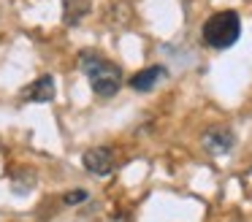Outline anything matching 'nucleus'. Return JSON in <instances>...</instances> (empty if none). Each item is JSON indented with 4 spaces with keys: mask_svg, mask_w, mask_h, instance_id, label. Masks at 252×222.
<instances>
[{
    "mask_svg": "<svg viewBox=\"0 0 252 222\" xmlns=\"http://www.w3.org/2000/svg\"><path fill=\"white\" fill-rule=\"evenodd\" d=\"M79 68H82V73L87 76V81H90V87H93L95 95L111 97V95L120 92L122 70L117 68L111 60L100 57L98 52H82V57H79Z\"/></svg>",
    "mask_w": 252,
    "mask_h": 222,
    "instance_id": "1",
    "label": "nucleus"
},
{
    "mask_svg": "<svg viewBox=\"0 0 252 222\" xmlns=\"http://www.w3.org/2000/svg\"><path fill=\"white\" fill-rule=\"evenodd\" d=\"M241 35V19L236 11H220V14L209 16L203 25V41L212 49H228L239 41Z\"/></svg>",
    "mask_w": 252,
    "mask_h": 222,
    "instance_id": "2",
    "label": "nucleus"
},
{
    "mask_svg": "<svg viewBox=\"0 0 252 222\" xmlns=\"http://www.w3.org/2000/svg\"><path fill=\"white\" fill-rule=\"evenodd\" d=\"M114 165H117V155H114V149H109V146H95V149L84 152V168H87L90 173H95V176L111 173Z\"/></svg>",
    "mask_w": 252,
    "mask_h": 222,
    "instance_id": "3",
    "label": "nucleus"
},
{
    "mask_svg": "<svg viewBox=\"0 0 252 222\" xmlns=\"http://www.w3.org/2000/svg\"><path fill=\"white\" fill-rule=\"evenodd\" d=\"M55 95H57V90H55V79L52 76H41V79L30 81L22 90V100H28V103H49V100H55Z\"/></svg>",
    "mask_w": 252,
    "mask_h": 222,
    "instance_id": "4",
    "label": "nucleus"
},
{
    "mask_svg": "<svg viewBox=\"0 0 252 222\" xmlns=\"http://www.w3.org/2000/svg\"><path fill=\"white\" fill-rule=\"evenodd\" d=\"M203 146H206L212 155H222L233 146V133L228 127H212L203 133Z\"/></svg>",
    "mask_w": 252,
    "mask_h": 222,
    "instance_id": "5",
    "label": "nucleus"
},
{
    "mask_svg": "<svg viewBox=\"0 0 252 222\" xmlns=\"http://www.w3.org/2000/svg\"><path fill=\"white\" fill-rule=\"evenodd\" d=\"M163 73H165L163 65H152V68H144L141 73H136V76L130 79V87H133V90H138V92H149L160 79H163Z\"/></svg>",
    "mask_w": 252,
    "mask_h": 222,
    "instance_id": "6",
    "label": "nucleus"
},
{
    "mask_svg": "<svg viewBox=\"0 0 252 222\" xmlns=\"http://www.w3.org/2000/svg\"><path fill=\"white\" fill-rule=\"evenodd\" d=\"M87 14H90V0H63V22L65 25H76Z\"/></svg>",
    "mask_w": 252,
    "mask_h": 222,
    "instance_id": "7",
    "label": "nucleus"
},
{
    "mask_svg": "<svg viewBox=\"0 0 252 222\" xmlns=\"http://www.w3.org/2000/svg\"><path fill=\"white\" fill-rule=\"evenodd\" d=\"M87 200V192L84 190H73V192H68L65 198H63V203L65 206H79V203H84Z\"/></svg>",
    "mask_w": 252,
    "mask_h": 222,
    "instance_id": "8",
    "label": "nucleus"
},
{
    "mask_svg": "<svg viewBox=\"0 0 252 222\" xmlns=\"http://www.w3.org/2000/svg\"><path fill=\"white\" fill-rule=\"evenodd\" d=\"M106 222H130V220H127V217H122V214H114V217H109Z\"/></svg>",
    "mask_w": 252,
    "mask_h": 222,
    "instance_id": "9",
    "label": "nucleus"
}]
</instances>
